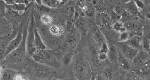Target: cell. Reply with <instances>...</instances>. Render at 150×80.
Masks as SVG:
<instances>
[{"mask_svg":"<svg viewBox=\"0 0 150 80\" xmlns=\"http://www.w3.org/2000/svg\"><path fill=\"white\" fill-rule=\"evenodd\" d=\"M23 38L21 41V43L19 45L15 50L13 51L11 53L4 58L8 62H11L12 64H16L21 62L24 59L26 53V42L27 34L24 32Z\"/></svg>","mask_w":150,"mask_h":80,"instance_id":"6da1fadb","label":"cell"},{"mask_svg":"<svg viewBox=\"0 0 150 80\" xmlns=\"http://www.w3.org/2000/svg\"><path fill=\"white\" fill-rule=\"evenodd\" d=\"M26 47L27 55L30 57H32L33 53L36 50L34 40V19L33 17L32 18L28 30V34H27L26 42Z\"/></svg>","mask_w":150,"mask_h":80,"instance_id":"7a4b0ae2","label":"cell"},{"mask_svg":"<svg viewBox=\"0 0 150 80\" xmlns=\"http://www.w3.org/2000/svg\"><path fill=\"white\" fill-rule=\"evenodd\" d=\"M31 57L37 63L47 65V63L53 59V55L51 51L45 49L35 51Z\"/></svg>","mask_w":150,"mask_h":80,"instance_id":"3957f363","label":"cell"},{"mask_svg":"<svg viewBox=\"0 0 150 80\" xmlns=\"http://www.w3.org/2000/svg\"><path fill=\"white\" fill-rule=\"evenodd\" d=\"M132 66L137 71L143 66L150 63L149 53L144 50L138 51V53L132 60Z\"/></svg>","mask_w":150,"mask_h":80,"instance_id":"277c9868","label":"cell"},{"mask_svg":"<svg viewBox=\"0 0 150 80\" xmlns=\"http://www.w3.org/2000/svg\"><path fill=\"white\" fill-rule=\"evenodd\" d=\"M86 71V64L83 57L81 55H79L75 59L73 66V72L76 79H81L84 76Z\"/></svg>","mask_w":150,"mask_h":80,"instance_id":"5b68a950","label":"cell"},{"mask_svg":"<svg viewBox=\"0 0 150 80\" xmlns=\"http://www.w3.org/2000/svg\"><path fill=\"white\" fill-rule=\"evenodd\" d=\"M117 46L120 49V50L119 51H120V52L129 61H132L139 51L129 47L123 42H119V44L117 45Z\"/></svg>","mask_w":150,"mask_h":80,"instance_id":"8992f818","label":"cell"},{"mask_svg":"<svg viewBox=\"0 0 150 80\" xmlns=\"http://www.w3.org/2000/svg\"><path fill=\"white\" fill-rule=\"evenodd\" d=\"M123 27L129 33H133V35L141 36L142 33L141 26L135 21H129L123 24Z\"/></svg>","mask_w":150,"mask_h":80,"instance_id":"52a82bcc","label":"cell"},{"mask_svg":"<svg viewBox=\"0 0 150 80\" xmlns=\"http://www.w3.org/2000/svg\"><path fill=\"white\" fill-rule=\"evenodd\" d=\"M37 63V62H36ZM52 71L50 67L47 65L37 63L35 66V74L36 77L40 79H45L48 77Z\"/></svg>","mask_w":150,"mask_h":80,"instance_id":"ba28073f","label":"cell"},{"mask_svg":"<svg viewBox=\"0 0 150 80\" xmlns=\"http://www.w3.org/2000/svg\"><path fill=\"white\" fill-rule=\"evenodd\" d=\"M23 38V34L21 30L19 32L18 35L16 36L15 38L12 40L10 42H9V44L8 45V47L6 49V52L4 55V58L6 57L9 54L11 53L13 51L19 46L21 43V41Z\"/></svg>","mask_w":150,"mask_h":80,"instance_id":"9c48e42d","label":"cell"},{"mask_svg":"<svg viewBox=\"0 0 150 80\" xmlns=\"http://www.w3.org/2000/svg\"><path fill=\"white\" fill-rule=\"evenodd\" d=\"M79 6L81 8V10L87 16L92 17L95 14V9L91 3H87V1H79Z\"/></svg>","mask_w":150,"mask_h":80,"instance_id":"30bf717a","label":"cell"},{"mask_svg":"<svg viewBox=\"0 0 150 80\" xmlns=\"http://www.w3.org/2000/svg\"><path fill=\"white\" fill-rule=\"evenodd\" d=\"M141 41V36L135 35L130 38L127 41L123 43L130 47L139 51L142 50Z\"/></svg>","mask_w":150,"mask_h":80,"instance_id":"8fae6325","label":"cell"},{"mask_svg":"<svg viewBox=\"0 0 150 80\" xmlns=\"http://www.w3.org/2000/svg\"><path fill=\"white\" fill-rule=\"evenodd\" d=\"M97 21L98 24L106 28H109L111 26V17L105 12H102L99 13L97 16Z\"/></svg>","mask_w":150,"mask_h":80,"instance_id":"7c38bea8","label":"cell"},{"mask_svg":"<svg viewBox=\"0 0 150 80\" xmlns=\"http://www.w3.org/2000/svg\"><path fill=\"white\" fill-rule=\"evenodd\" d=\"M78 31H76L75 30H70L66 38V42L68 43V45L72 47H74L78 42Z\"/></svg>","mask_w":150,"mask_h":80,"instance_id":"4fadbf2b","label":"cell"},{"mask_svg":"<svg viewBox=\"0 0 150 80\" xmlns=\"http://www.w3.org/2000/svg\"><path fill=\"white\" fill-rule=\"evenodd\" d=\"M123 9L135 17H137L139 14V9L136 6L134 1H130L125 3Z\"/></svg>","mask_w":150,"mask_h":80,"instance_id":"5bb4252c","label":"cell"},{"mask_svg":"<svg viewBox=\"0 0 150 80\" xmlns=\"http://www.w3.org/2000/svg\"><path fill=\"white\" fill-rule=\"evenodd\" d=\"M34 40L36 50H42L47 49V47L44 42H43L37 28H34Z\"/></svg>","mask_w":150,"mask_h":80,"instance_id":"9a60e30c","label":"cell"},{"mask_svg":"<svg viewBox=\"0 0 150 80\" xmlns=\"http://www.w3.org/2000/svg\"><path fill=\"white\" fill-rule=\"evenodd\" d=\"M117 62L120 67L125 70H129L132 68V66L129 63V60L127 59L119 50L117 55Z\"/></svg>","mask_w":150,"mask_h":80,"instance_id":"2e32d148","label":"cell"},{"mask_svg":"<svg viewBox=\"0 0 150 80\" xmlns=\"http://www.w3.org/2000/svg\"><path fill=\"white\" fill-rule=\"evenodd\" d=\"M118 50L117 47L112 44L108 45V57L112 62H117Z\"/></svg>","mask_w":150,"mask_h":80,"instance_id":"e0dca14e","label":"cell"},{"mask_svg":"<svg viewBox=\"0 0 150 80\" xmlns=\"http://www.w3.org/2000/svg\"><path fill=\"white\" fill-rule=\"evenodd\" d=\"M65 1L58 0H46L42 1V4L48 8H58L62 6Z\"/></svg>","mask_w":150,"mask_h":80,"instance_id":"ac0fdd59","label":"cell"},{"mask_svg":"<svg viewBox=\"0 0 150 80\" xmlns=\"http://www.w3.org/2000/svg\"><path fill=\"white\" fill-rule=\"evenodd\" d=\"M18 74L17 71L11 69H6L2 72V80H14L16 75Z\"/></svg>","mask_w":150,"mask_h":80,"instance_id":"d6986e66","label":"cell"},{"mask_svg":"<svg viewBox=\"0 0 150 80\" xmlns=\"http://www.w3.org/2000/svg\"><path fill=\"white\" fill-rule=\"evenodd\" d=\"M108 45L105 42L101 47L99 48L98 51V59L100 60H104L108 57Z\"/></svg>","mask_w":150,"mask_h":80,"instance_id":"ffe728a7","label":"cell"},{"mask_svg":"<svg viewBox=\"0 0 150 80\" xmlns=\"http://www.w3.org/2000/svg\"><path fill=\"white\" fill-rule=\"evenodd\" d=\"M23 2L24 1H15V3L13 4L8 6L16 12L23 11L26 8V5L24 3H23Z\"/></svg>","mask_w":150,"mask_h":80,"instance_id":"44dd1931","label":"cell"},{"mask_svg":"<svg viewBox=\"0 0 150 80\" xmlns=\"http://www.w3.org/2000/svg\"><path fill=\"white\" fill-rule=\"evenodd\" d=\"M136 21L135 20V16L130 14L129 12H127L124 10V11L119 19V21L122 23H125L129 21Z\"/></svg>","mask_w":150,"mask_h":80,"instance_id":"7402d4cb","label":"cell"},{"mask_svg":"<svg viewBox=\"0 0 150 80\" xmlns=\"http://www.w3.org/2000/svg\"><path fill=\"white\" fill-rule=\"evenodd\" d=\"M9 43V42L6 41L2 42L0 43V61L1 60L4 59V55Z\"/></svg>","mask_w":150,"mask_h":80,"instance_id":"603a6c76","label":"cell"},{"mask_svg":"<svg viewBox=\"0 0 150 80\" xmlns=\"http://www.w3.org/2000/svg\"><path fill=\"white\" fill-rule=\"evenodd\" d=\"M94 38L96 40V43L97 45H98L99 48L101 47L103 44L105 42V41L104 40V38L103 37L101 33L99 32V30H96V32L94 35Z\"/></svg>","mask_w":150,"mask_h":80,"instance_id":"cb8c5ba5","label":"cell"},{"mask_svg":"<svg viewBox=\"0 0 150 80\" xmlns=\"http://www.w3.org/2000/svg\"><path fill=\"white\" fill-rule=\"evenodd\" d=\"M50 32L52 34L55 35L59 36L63 34L64 29L62 27L57 26H52L50 28Z\"/></svg>","mask_w":150,"mask_h":80,"instance_id":"d4e9b609","label":"cell"},{"mask_svg":"<svg viewBox=\"0 0 150 80\" xmlns=\"http://www.w3.org/2000/svg\"><path fill=\"white\" fill-rule=\"evenodd\" d=\"M142 50L145 51L149 53L150 50V41L147 38H142Z\"/></svg>","mask_w":150,"mask_h":80,"instance_id":"484cf974","label":"cell"},{"mask_svg":"<svg viewBox=\"0 0 150 80\" xmlns=\"http://www.w3.org/2000/svg\"><path fill=\"white\" fill-rule=\"evenodd\" d=\"M112 25H113V28H114V30H115L119 33H122L123 32L126 30L123 27V23L120 22L119 21H116Z\"/></svg>","mask_w":150,"mask_h":80,"instance_id":"4316f807","label":"cell"},{"mask_svg":"<svg viewBox=\"0 0 150 80\" xmlns=\"http://www.w3.org/2000/svg\"><path fill=\"white\" fill-rule=\"evenodd\" d=\"M73 56V53L72 52H69L64 55L63 59L64 65L68 66L69 65L72 60Z\"/></svg>","mask_w":150,"mask_h":80,"instance_id":"83f0119b","label":"cell"},{"mask_svg":"<svg viewBox=\"0 0 150 80\" xmlns=\"http://www.w3.org/2000/svg\"><path fill=\"white\" fill-rule=\"evenodd\" d=\"M76 27L79 30H86V22L82 18L78 19L76 21Z\"/></svg>","mask_w":150,"mask_h":80,"instance_id":"f1b7e54d","label":"cell"},{"mask_svg":"<svg viewBox=\"0 0 150 80\" xmlns=\"http://www.w3.org/2000/svg\"><path fill=\"white\" fill-rule=\"evenodd\" d=\"M129 39V34L127 30L123 32L122 33H119V42L120 43H122L127 41Z\"/></svg>","mask_w":150,"mask_h":80,"instance_id":"f546056e","label":"cell"},{"mask_svg":"<svg viewBox=\"0 0 150 80\" xmlns=\"http://www.w3.org/2000/svg\"><path fill=\"white\" fill-rule=\"evenodd\" d=\"M41 20L42 21L43 24L47 25H50L52 22V18L48 15H42L41 18Z\"/></svg>","mask_w":150,"mask_h":80,"instance_id":"4dcf8cb0","label":"cell"},{"mask_svg":"<svg viewBox=\"0 0 150 80\" xmlns=\"http://www.w3.org/2000/svg\"><path fill=\"white\" fill-rule=\"evenodd\" d=\"M102 74L108 80H111L113 76V73L110 68H106Z\"/></svg>","mask_w":150,"mask_h":80,"instance_id":"1f68e13d","label":"cell"},{"mask_svg":"<svg viewBox=\"0 0 150 80\" xmlns=\"http://www.w3.org/2000/svg\"><path fill=\"white\" fill-rule=\"evenodd\" d=\"M123 11H124V9L118 5L114 7V12H115V15H117V16L119 17H121Z\"/></svg>","mask_w":150,"mask_h":80,"instance_id":"d6a6232c","label":"cell"},{"mask_svg":"<svg viewBox=\"0 0 150 80\" xmlns=\"http://www.w3.org/2000/svg\"><path fill=\"white\" fill-rule=\"evenodd\" d=\"M126 80H144L134 73H130L127 76Z\"/></svg>","mask_w":150,"mask_h":80,"instance_id":"836d02e7","label":"cell"},{"mask_svg":"<svg viewBox=\"0 0 150 80\" xmlns=\"http://www.w3.org/2000/svg\"><path fill=\"white\" fill-rule=\"evenodd\" d=\"M134 2H135V4H136V6H137L138 9H143L144 4L142 1L137 0V1H134Z\"/></svg>","mask_w":150,"mask_h":80,"instance_id":"e575fe53","label":"cell"},{"mask_svg":"<svg viewBox=\"0 0 150 80\" xmlns=\"http://www.w3.org/2000/svg\"><path fill=\"white\" fill-rule=\"evenodd\" d=\"M95 80H108L106 77L103 75L102 74H100L98 75L95 77Z\"/></svg>","mask_w":150,"mask_h":80,"instance_id":"d590c367","label":"cell"},{"mask_svg":"<svg viewBox=\"0 0 150 80\" xmlns=\"http://www.w3.org/2000/svg\"><path fill=\"white\" fill-rule=\"evenodd\" d=\"M5 9H6L5 2L4 1H0V10L1 11L4 10L5 11Z\"/></svg>","mask_w":150,"mask_h":80,"instance_id":"8d00e7d4","label":"cell"},{"mask_svg":"<svg viewBox=\"0 0 150 80\" xmlns=\"http://www.w3.org/2000/svg\"><path fill=\"white\" fill-rule=\"evenodd\" d=\"M66 80H77V79L74 77H69Z\"/></svg>","mask_w":150,"mask_h":80,"instance_id":"74e56055","label":"cell"},{"mask_svg":"<svg viewBox=\"0 0 150 80\" xmlns=\"http://www.w3.org/2000/svg\"><path fill=\"white\" fill-rule=\"evenodd\" d=\"M3 69L2 67L0 65V73H2V72H3Z\"/></svg>","mask_w":150,"mask_h":80,"instance_id":"f35d334b","label":"cell"},{"mask_svg":"<svg viewBox=\"0 0 150 80\" xmlns=\"http://www.w3.org/2000/svg\"><path fill=\"white\" fill-rule=\"evenodd\" d=\"M95 76H93L92 77H91V79H90V80H95Z\"/></svg>","mask_w":150,"mask_h":80,"instance_id":"ab89813d","label":"cell"},{"mask_svg":"<svg viewBox=\"0 0 150 80\" xmlns=\"http://www.w3.org/2000/svg\"><path fill=\"white\" fill-rule=\"evenodd\" d=\"M51 80H59V79H53Z\"/></svg>","mask_w":150,"mask_h":80,"instance_id":"60d3db41","label":"cell"},{"mask_svg":"<svg viewBox=\"0 0 150 80\" xmlns=\"http://www.w3.org/2000/svg\"><path fill=\"white\" fill-rule=\"evenodd\" d=\"M23 80H26V79H23Z\"/></svg>","mask_w":150,"mask_h":80,"instance_id":"b9f144b4","label":"cell"}]
</instances>
